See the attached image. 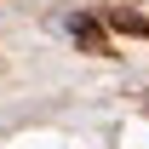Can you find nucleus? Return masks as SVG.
<instances>
[{"label":"nucleus","mask_w":149,"mask_h":149,"mask_svg":"<svg viewBox=\"0 0 149 149\" xmlns=\"http://www.w3.org/2000/svg\"><path fill=\"white\" fill-rule=\"evenodd\" d=\"M115 29H126V35H149V23L132 17V12H115Z\"/></svg>","instance_id":"nucleus-1"}]
</instances>
